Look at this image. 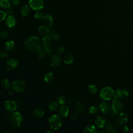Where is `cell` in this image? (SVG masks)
Instances as JSON below:
<instances>
[{"mask_svg":"<svg viewBox=\"0 0 133 133\" xmlns=\"http://www.w3.org/2000/svg\"><path fill=\"white\" fill-rule=\"evenodd\" d=\"M18 65V61L14 58L8 59L5 63V66L7 70L10 71L16 68Z\"/></svg>","mask_w":133,"mask_h":133,"instance_id":"ba28073f","label":"cell"},{"mask_svg":"<svg viewBox=\"0 0 133 133\" xmlns=\"http://www.w3.org/2000/svg\"><path fill=\"white\" fill-rule=\"evenodd\" d=\"M129 96V92L125 90H121L119 92V99L125 100L127 99Z\"/></svg>","mask_w":133,"mask_h":133,"instance_id":"1f68e13d","label":"cell"},{"mask_svg":"<svg viewBox=\"0 0 133 133\" xmlns=\"http://www.w3.org/2000/svg\"><path fill=\"white\" fill-rule=\"evenodd\" d=\"M24 45L26 50L33 51L41 47V40L37 36H31L25 41Z\"/></svg>","mask_w":133,"mask_h":133,"instance_id":"6da1fadb","label":"cell"},{"mask_svg":"<svg viewBox=\"0 0 133 133\" xmlns=\"http://www.w3.org/2000/svg\"><path fill=\"white\" fill-rule=\"evenodd\" d=\"M122 131H123V132H124L125 133L128 132L129 131V128H128V127L127 126H126V125H125L123 127V129H122Z\"/></svg>","mask_w":133,"mask_h":133,"instance_id":"f6af8a7d","label":"cell"},{"mask_svg":"<svg viewBox=\"0 0 133 133\" xmlns=\"http://www.w3.org/2000/svg\"><path fill=\"white\" fill-rule=\"evenodd\" d=\"M101 112L104 114H108L111 112V108L105 102H102L100 103L99 106Z\"/></svg>","mask_w":133,"mask_h":133,"instance_id":"5bb4252c","label":"cell"},{"mask_svg":"<svg viewBox=\"0 0 133 133\" xmlns=\"http://www.w3.org/2000/svg\"><path fill=\"white\" fill-rule=\"evenodd\" d=\"M64 50H65L64 47L62 46H60L58 47V48L57 49V52L58 54H61L63 53L64 51Z\"/></svg>","mask_w":133,"mask_h":133,"instance_id":"f35d334b","label":"cell"},{"mask_svg":"<svg viewBox=\"0 0 133 133\" xmlns=\"http://www.w3.org/2000/svg\"><path fill=\"white\" fill-rule=\"evenodd\" d=\"M87 89L90 93L94 94V95L96 94L98 92V88H97V86L94 84H91V85H88Z\"/></svg>","mask_w":133,"mask_h":133,"instance_id":"f546056e","label":"cell"},{"mask_svg":"<svg viewBox=\"0 0 133 133\" xmlns=\"http://www.w3.org/2000/svg\"><path fill=\"white\" fill-rule=\"evenodd\" d=\"M123 104L122 102L118 99H115L111 104V113L112 116H115L123 109Z\"/></svg>","mask_w":133,"mask_h":133,"instance_id":"8992f818","label":"cell"},{"mask_svg":"<svg viewBox=\"0 0 133 133\" xmlns=\"http://www.w3.org/2000/svg\"><path fill=\"white\" fill-rule=\"evenodd\" d=\"M5 23L7 27L12 28L15 27L17 24V19L12 15H9L7 17Z\"/></svg>","mask_w":133,"mask_h":133,"instance_id":"8fae6325","label":"cell"},{"mask_svg":"<svg viewBox=\"0 0 133 133\" xmlns=\"http://www.w3.org/2000/svg\"><path fill=\"white\" fill-rule=\"evenodd\" d=\"M6 15H7V14L6 13V12L3 11V10L0 11V20H1V21H3L5 19Z\"/></svg>","mask_w":133,"mask_h":133,"instance_id":"74e56055","label":"cell"},{"mask_svg":"<svg viewBox=\"0 0 133 133\" xmlns=\"http://www.w3.org/2000/svg\"><path fill=\"white\" fill-rule=\"evenodd\" d=\"M35 54H36V57L38 59H41L45 56V55L46 54V52H45V50H44L43 49L41 48V47H40L36 50Z\"/></svg>","mask_w":133,"mask_h":133,"instance_id":"f1b7e54d","label":"cell"},{"mask_svg":"<svg viewBox=\"0 0 133 133\" xmlns=\"http://www.w3.org/2000/svg\"><path fill=\"white\" fill-rule=\"evenodd\" d=\"M50 36L51 39L53 40L57 41V40L59 39V38H60L59 34H58V32H57L56 31H54V32H51L50 34Z\"/></svg>","mask_w":133,"mask_h":133,"instance_id":"836d02e7","label":"cell"},{"mask_svg":"<svg viewBox=\"0 0 133 133\" xmlns=\"http://www.w3.org/2000/svg\"><path fill=\"white\" fill-rule=\"evenodd\" d=\"M8 36H9V34L7 32L4 31H2L1 32L0 37L2 40L7 39L8 38Z\"/></svg>","mask_w":133,"mask_h":133,"instance_id":"8d00e7d4","label":"cell"},{"mask_svg":"<svg viewBox=\"0 0 133 133\" xmlns=\"http://www.w3.org/2000/svg\"><path fill=\"white\" fill-rule=\"evenodd\" d=\"M19 2L20 0H11V4L15 6H17L19 4Z\"/></svg>","mask_w":133,"mask_h":133,"instance_id":"ee69618b","label":"cell"},{"mask_svg":"<svg viewBox=\"0 0 133 133\" xmlns=\"http://www.w3.org/2000/svg\"><path fill=\"white\" fill-rule=\"evenodd\" d=\"M61 62V58L59 55L54 56L50 59V63L52 67H57Z\"/></svg>","mask_w":133,"mask_h":133,"instance_id":"4fadbf2b","label":"cell"},{"mask_svg":"<svg viewBox=\"0 0 133 133\" xmlns=\"http://www.w3.org/2000/svg\"><path fill=\"white\" fill-rule=\"evenodd\" d=\"M59 115L62 117H66L69 114V109L66 105H62L59 109Z\"/></svg>","mask_w":133,"mask_h":133,"instance_id":"2e32d148","label":"cell"},{"mask_svg":"<svg viewBox=\"0 0 133 133\" xmlns=\"http://www.w3.org/2000/svg\"><path fill=\"white\" fill-rule=\"evenodd\" d=\"M14 12L13 11V10L12 9L11 7H9L8 8H7V9L6 10V13L7 14V15H11V14H12Z\"/></svg>","mask_w":133,"mask_h":133,"instance_id":"7bdbcfd3","label":"cell"},{"mask_svg":"<svg viewBox=\"0 0 133 133\" xmlns=\"http://www.w3.org/2000/svg\"><path fill=\"white\" fill-rule=\"evenodd\" d=\"M29 4L30 7L35 10H39L42 9L44 6L43 0H29Z\"/></svg>","mask_w":133,"mask_h":133,"instance_id":"52a82bcc","label":"cell"},{"mask_svg":"<svg viewBox=\"0 0 133 133\" xmlns=\"http://www.w3.org/2000/svg\"><path fill=\"white\" fill-rule=\"evenodd\" d=\"M10 131H4L3 132H2V133H9Z\"/></svg>","mask_w":133,"mask_h":133,"instance_id":"681fc988","label":"cell"},{"mask_svg":"<svg viewBox=\"0 0 133 133\" xmlns=\"http://www.w3.org/2000/svg\"><path fill=\"white\" fill-rule=\"evenodd\" d=\"M52 130V129H50L47 131V133H52V132H53V131Z\"/></svg>","mask_w":133,"mask_h":133,"instance_id":"c3c4849f","label":"cell"},{"mask_svg":"<svg viewBox=\"0 0 133 133\" xmlns=\"http://www.w3.org/2000/svg\"><path fill=\"white\" fill-rule=\"evenodd\" d=\"M4 108L8 112H14L16 110L17 105L14 101L11 100H7L5 101Z\"/></svg>","mask_w":133,"mask_h":133,"instance_id":"9c48e42d","label":"cell"},{"mask_svg":"<svg viewBox=\"0 0 133 133\" xmlns=\"http://www.w3.org/2000/svg\"><path fill=\"white\" fill-rule=\"evenodd\" d=\"M75 112L78 114H81L84 112V105L81 102H77L75 105Z\"/></svg>","mask_w":133,"mask_h":133,"instance_id":"7402d4cb","label":"cell"},{"mask_svg":"<svg viewBox=\"0 0 133 133\" xmlns=\"http://www.w3.org/2000/svg\"><path fill=\"white\" fill-rule=\"evenodd\" d=\"M44 80L47 84L51 83L54 80V75L51 72L46 73L44 76Z\"/></svg>","mask_w":133,"mask_h":133,"instance_id":"ac0fdd59","label":"cell"},{"mask_svg":"<svg viewBox=\"0 0 133 133\" xmlns=\"http://www.w3.org/2000/svg\"><path fill=\"white\" fill-rule=\"evenodd\" d=\"M44 114V111L42 109L36 108L33 111V115L38 118H41L43 116Z\"/></svg>","mask_w":133,"mask_h":133,"instance_id":"4316f807","label":"cell"},{"mask_svg":"<svg viewBox=\"0 0 133 133\" xmlns=\"http://www.w3.org/2000/svg\"><path fill=\"white\" fill-rule=\"evenodd\" d=\"M44 15L43 14V12L42 11H37L35 12V15H34V17L37 20H41L43 19V17H44Z\"/></svg>","mask_w":133,"mask_h":133,"instance_id":"d590c367","label":"cell"},{"mask_svg":"<svg viewBox=\"0 0 133 133\" xmlns=\"http://www.w3.org/2000/svg\"><path fill=\"white\" fill-rule=\"evenodd\" d=\"M30 6H29L27 4L23 5L22 7L21 8V14L23 16H27L30 11Z\"/></svg>","mask_w":133,"mask_h":133,"instance_id":"603a6c76","label":"cell"},{"mask_svg":"<svg viewBox=\"0 0 133 133\" xmlns=\"http://www.w3.org/2000/svg\"><path fill=\"white\" fill-rule=\"evenodd\" d=\"M0 57H1V59H5V58H8V55L7 53H6V52L1 51V52H0Z\"/></svg>","mask_w":133,"mask_h":133,"instance_id":"ab89813d","label":"cell"},{"mask_svg":"<svg viewBox=\"0 0 133 133\" xmlns=\"http://www.w3.org/2000/svg\"><path fill=\"white\" fill-rule=\"evenodd\" d=\"M51 38L50 36L47 35L43 37L41 39V46H42L44 48L49 46L51 43Z\"/></svg>","mask_w":133,"mask_h":133,"instance_id":"d6986e66","label":"cell"},{"mask_svg":"<svg viewBox=\"0 0 133 133\" xmlns=\"http://www.w3.org/2000/svg\"><path fill=\"white\" fill-rule=\"evenodd\" d=\"M66 102H67L68 105H69V106L73 104V101H72V100H71V99L68 100L66 101Z\"/></svg>","mask_w":133,"mask_h":133,"instance_id":"bcb514c9","label":"cell"},{"mask_svg":"<svg viewBox=\"0 0 133 133\" xmlns=\"http://www.w3.org/2000/svg\"><path fill=\"white\" fill-rule=\"evenodd\" d=\"M105 123V118L102 116H98L95 119V124L98 128H103L104 127Z\"/></svg>","mask_w":133,"mask_h":133,"instance_id":"7c38bea8","label":"cell"},{"mask_svg":"<svg viewBox=\"0 0 133 133\" xmlns=\"http://www.w3.org/2000/svg\"><path fill=\"white\" fill-rule=\"evenodd\" d=\"M45 51L46 54H50L52 52V49H51V47H50L49 46H47V47H46L45 48Z\"/></svg>","mask_w":133,"mask_h":133,"instance_id":"60d3db41","label":"cell"},{"mask_svg":"<svg viewBox=\"0 0 133 133\" xmlns=\"http://www.w3.org/2000/svg\"><path fill=\"white\" fill-rule=\"evenodd\" d=\"M43 20L44 24L49 28L51 27L54 22L52 16L49 13H47L44 15V17L43 18Z\"/></svg>","mask_w":133,"mask_h":133,"instance_id":"30bf717a","label":"cell"},{"mask_svg":"<svg viewBox=\"0 0 133 133\" xmlns=\"http://www.w3.org/2000/svg\"><path fill=\"white\" fill-rule=\"evenodd\" d=\"M97 132V128L94 125H88L86 126L84 130V133H96Z\"/></svg>","mask_w":133,"mask_h":133,"instance_id":"ffe728a7","label":"cell"},{"mask_svg":"<svg viewBox=\"0 0 133 133\" xmlns=\"http://www.w3.org/2000/svg\"><path fill=\"white\" fill-rule=\"evenodd\" d=\"M50 29L49 27L45 25H42L39 26L38 29V32L39 35L43 37L48 35L50 33Z\"/></svg>","mask_w":133,"mask_h":133,"instance_id":"9a60e30c","label":"cell"},{"mask_svg":"<svg viewBox=\"0 0 133 133\" xmlns=\"http://www.w3.org/2000/svg\"><path fill=\"white\" fill-rule=\"evenodd\" d=\"M114 91L113 89L109 86H107L103 88L100 92V97L104 100H110L113 97Z\"/></svg>","mask_w":133,"mask_h":133,"instance_id":"3957f363","label":"cell"},{"mask_svg":"<svg viewBox=\"0 0 133 133\" xmlns=\"http://www.w3.org/2000/svg\"><path fill=\"white\" fill-rule=\"evenodd\" d=\"M14 90L11 89V90H9L8 91V95H10V96H11L12 94H13V93H14Z\"/></svg>","mask_w":133,"mask_h":133,"instance_id":"7dc6e473","label":"cell"},{"mask_svg":"<svg viewBox=\"0 0 133 133\" xmlns=\"http://www.w3.org/2000/svg\"><path fill=\"white\" fill-rule=\"evenodd\" d=\"M63 60L65 64H70L73 62L74 60V57L72 54H68L64 56Z\"/></svg>","mask_w":133,"mask_h":133,"instance_id":"484cf974","label":"cell"},{"mask_svg":"<svg viewBox=\"0 0 133 133\" xmlns=\"http://www.w3.org/2000/svg\"><path fill=\"white\" fill-rule=\"evenodd\" d=\"M58 108V102L56 101H51L48 105V109L50 111H55Z\"/></svg>","mask_w":133,"mask_h":133,"instance_id":"83f0119b","label":"cell"},{"mask_svg":"<svg viewBox=\"0 0 133 133\" xmlns=\"http://www.w3.org/2000/svg\"><path fill=\"white\" fill-rule=\"evenodd\" d=\"M98 111V108L95 105L90 106L89 108V112L91 114H95Z\"/></svg>","mask_w":133,"mask_h":133,"instance_id":"e575fe53","label":"cell"},{"mask_svg":"<svg viewBox=\"0 0 133 133\" xmlns=\"http://www.w3.org/2000/svg\"><path fill=\"white\" fill-rule=\"evenodd\" d=\"M72 120H75L77 118V113H72L71 114V116H70Z\"/></svg>","mask_w":133,"mask_h":133,"instance_id":"b9f144b4","label":"cell"},{"mask_svg":"<svg viewBox=\"0 0 133 133\" xmlns=\"http://www.w3.org/2000/svg\"><path fill=\"white\" fill-rule=\"evenodd\" d=\"M15 46V43L13 41H8L4 44V48L6 51H11L14 50Z\"/></svg>","mask_w":133,"mask_h":133,"instance_id":"44dd1931","label":"cell"},{"mask_svg":"<svg viewBox=\"0 0 133 133\" xmlns=\"http://www.w3.org/2000/svg\"><path fill=\"white\" fill-rule=\"evenodd\" d=\"M104 127H105L106 132H107L114 133V132H116L115 128H113L112 124L110 122H106L105 124V125H104Z\"/></svg>","mask_w":133,"mask_h":133,"instance_id":"d4e9b609","label":"cell"},{"mask_svg":"<svg viewBox=\"0 0 133 133\" xmlns=\"http://www.w3.org/2000/svg\"><path fill=\"white\" fill-rule=\"evenodd\" d=\"M11 89L17 93H22L26 89V84L22 80L16 79L12 82Z\"/></svg>","mask_w":133,"mask_h":133,"instance_id":"277c9868","label":"cell"},{"mask_svg":"<svg viewBox=\"0 0 133 133\" xmlns=\"http://www.w3.org/2000/svg\"><path fill=\"white\" fill-rule=\"evenodd\" d=\"M48 123L51 129L54 130H57L61 127L62 122L60 116L57 114H53L49 117Z\"/></svg>","mask_w":133,"mask_h":133,"instance_id":"7a4b0ae2","label":"cell"},{"mask_svg":"<svg viewBox=\"0 0 133 133\" xmlns=\"http://www.w3.org/2000/svg\"><path fill=\"white\" fill-rule=\"evenodd\" d=\"M0 5L1 7L7 9L10 7V3L9 0H1Z\"/></svg>","mask_w":133,"mask_h":133,"instance_id":"4dcf8cb0","label":"cell"},{"mask_svg":"<svg viewBox=\"0 0 133 133\" xmlns=\"http://www.w3.org/2000/svg\"><path fill=\"white\" fill-rule=\"evenodd\" d=\"M57 101L58 102L59 104H60L61 105L64 104L66 102V100L65 97L64 96L62 95H59L57 98Z\"/></svg>","mask_w":133,"mask_h":133,"instance_id":"d6a6232c","label":"cell"},{"mask_svg":"<svg viewBox=\"0 0 133 133\" xmlns=\"http://www.w3.org/2000/svg\"><path fill=\"white\" fill-rule=\"evenodd\" d=\"M128 119V115L125 112H121L118 116L117 120L119 122L120 124H126Z\"/></svg>","mask_w":133,"mask_h":133,"instance_id":"e0dca14e","label":"cell"},{"mask_svg":"<svg viewBox=\"0 0 133 133\" xmlns=\"http://www.w3.org/2000/svg\"><path fill=\"white\" fill-rule=\"evenodd\" d=\"M1 86L5 90H8L10 88H11V84L7 78H4L1 81Z\"/></svg>","mask_w":133,"mask_h":133,"instance_id":"cb8c5ba5","label":"cell"},{"mask_svg":"<svg viewBox=\"0 0 133 133\" xmlns=\"http://www.w3.org/2000/svg\"><path fill=\"white\" fill-rule=\"evenodd\" d=\"M10 120L15 126L19 127L23 123V117L19 112H14L10 116Z\"/></svg>","mask_w":133,"mask_h":133,"instance_id":"5b68a950","label":"cell"},{"mask_svg":"<svg viewBox=\"0 0 133 133\" xmlns=\"http://www.w3.org/2000/svg\"><path fill=\"white\" fill-rule=\"evenodd\" d=\"M99 132H103V133H104V132H105V131H100Z\"/></svg>","mask_w":133,"mask_h":133,"instance_id":"f907efd6","label":"cell"}]
</instances>
